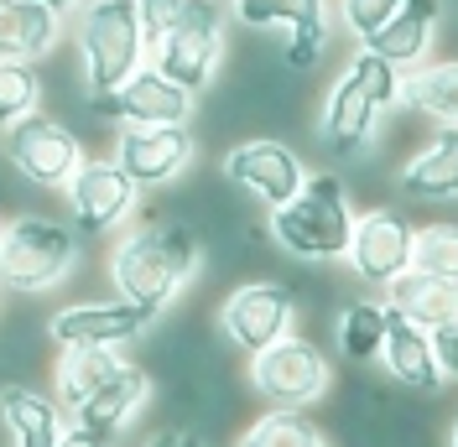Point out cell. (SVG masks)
Instances as JSON below:
<instances>
[{
  "instance_id": "cell-23",
  "label": "cell",
  "mask_w": 458,
  "mask_h": 447,
  "mask_svg": "<svg viewBox=\"0 0 458 447\" xmlns=\"http://www.w3.org/2000/svg\"><path fill=\"white\" fill-rule=\"evenodd\" d=\"M125 364L120 349H57V364H53V395L63 406V417H73L89 395L110 380L114 369Z\"/></svg>"
},
{
  "instance_id": "cell-35",
  "label": "cell",
  "mask_w": 458,
  "mask_h": 447,
  "mask_svg": "<svg viewBox=\"0 0 458 447\" xmlns=\"http://www.w3.org/2000/svg\"><path fill=\"white\" fill-rule=\"evenodd\" d=\"M57 447H114V443L110 437H99V432H89V426H79V421H68L63 437H57Z\"/></svg>"
},
{
  "instance_id": "cell-8",
  "label": "cell",
  "mask_w": 458,
  "mask_h": 447,
  "mask_svg": "<svg viewBox=\"0 0 458 447\" xmlns=\"http://www.w3.org/2000/svg\"><path fill=\"white\" fill-rule=\"evenodd\" d=\"M250 385H256V395H266L271 406H297V411H308L313 401L328 395L334 364H328V354L318 349L313 338L286 333V338H276L271 349L250 354Z\"/></svg>"
},
{
  "instance_id": "cell-36",
  "label": "cell",
  "mask_w": 458,
  "mask_h": 447,
  "mask_svg": "<svg viewBox=\"0 0 458 447\" xmlns=\"http://www.w3.org/2000/svg\"><path fill=\"white\" fill-rule=\"evenodd\" d=\"M37 5H47V11H57V16H68V11H79L84 0H37Z\"/></svg>"
},
{
  "instance_id": "cell-18",
  "label": "cell",
  "mask_w": 458,
  "mask_h": 447,
  "mask_svg": "<svg viewBox=\"0 0 458 447\" xmlns=\"http://www.w3.org/2000/svg\"><path fill=\"white\" fill-rule=\"evenodd\" d=\"M380 364H386V375L396 380L401 391H411V395H437L443 391V364H437L432 333L417 328L411 317H401L396 308H391V328H386Z\"/></svg>"
},
{
  "instance_id": "cell-37",
  "label": "cell",
  "mask_w": 458,
  "mask_h": 447,
  "mask_svg": "<svg viewBox=\"0 0 458 447\" xmlns=\"http://www.w3.org/2000/svg\"><path fill=\"white\" fill-rule=\"evenodd\" d=\"M448 447H458V417H454V432H448Z\"/></svg>"
},
{
  "instance_id": "cell-34",
  "label": "cell",
  "mask_w": 458,
  "mask_h": 447,
  "mask_svg": "<svg viewBox=\"0 0 458 447\" xmlns=\"http://www.w3.org/2000/svg\"><path fill=\"white\" fill-rule=\"evenodd\" d=\"M151 447H208V443L199 437V426H182V421H177V426H167V432H157Z\"/></svg>"
},
{
  "instance_id": "cell-38",
  "label": "cell",
  "mask_w": 458,
  "mask_h": 447,
  "mask_svg": "<svg viewBox=\"0 0 458 447\" xmlns=\"http://www.w3.org/2000/svg\"><path fill=\"white\" fill-rule=\"evenodd\" d=\"M0 224H5V214H0Z\"/></svg>"
},
{
  "instance_id": "cell-5",
  "label": "cell",
  "mask_w": 458,
  "mask_h": 447,
  "mask_svg": "<svg viewBox=\"0 0 458 447\" xmlns=\"http://www.w3.org/2000/svg\"><path fill=\"white\" fill-rule=\"evenodd\" d=\"M146 68V31L136 0H84L79 5V73L89 94H114Z\"/></svg>"
},
{
  "instance_id": "cell-9",
  "label": "cell",
  "mask_w": 458,
  "mask_h": 447,
  "mask_svg": "<svg viewBox=\"0 0 458 447\" xmlns=\"http://www.w3.org/2000/svg\"><path fill=\"white\" fill-rule=\"evenodd\" d=\"M297 328V291L286 281H245L219 302V333L240 354H260Z\"/></svg>"
},
{
  "instance_id": "cell-15",
  "label": "cell",
  "mask_w": 458,
  "mask_h": 447,
  "mask_svg": "<svg viewBox=\"0 0 458 447\" xmlns=\"http://www.w3.org/2000/svg\"><path fill=\"white\" fill-rule=\"evenodd\" d=\"M193 110H199V99L188 89H177L167 73H157L151 63L114 89V120L120 125H193Z\"/></svg>"
},
{
  "instance_id": "cell-14",
  "label": "cell",
  "mask_w": 458,
  "mask_h": 447,
  "mask_svg": "<svg viewBox=\"0 0 458 447\" xmlns=\"http://www.w3.org/2000/svg\"><path fill=\"white\" fill-rule=\"evenodd\" d=\"M157 317L131 308L125 297H89V302H68L47 317V338L57 349H125L136 338L151 333Z\"/></svg>"
},
{
  "instance_id": "cell-29",
  "label": "cell",
  "mask_w": 458,
  "mask_h": 447,
  "mask_svg": "<svg viewBox=\"0 0 458 447\" xmlns=\"http://www.w3.org/2000/svg\"><path fill=\"white\" fill-rule=\"evenodd\" d=\"M411 271H428V276L458 281V224H422V229H417Z\"/></svg>"
},
{
  "instance_id": "cell-32",
  "label": "cell",
  "mask_w": 458,
  "mask_h": 447,
  "mask_svg": "<svg viewBox=\"0 0 458 447\" xmlns=\"http://www.w3.org/2000/svg\"><path fill=\"white\" fill-rule=\"evenodd\" d=\"M182 5H188V0H136V16H141V31H146V57H151V47L172 31V21L182 16Z\"/></svg>"
},
{
  "instance_id": "cell-10",
  "label": "cell",
  "mask_w": 458,
  "mask_h": 447,
  "mask_svg": "<svg viewBox=\"0 0 458 447\" xmlns=\"http://www.w3.org/2000/svg\"><path fill=\"white\" fill-rule=\"evenodd\" d=\"M225 182L229 188H240L245 198H256V203H266V208H282V203H292V198L302 193V182L313 177L308 172V162L286 146V140L276 136H245L234 140L225 151Z\"/></svg>"
},
{
  "instance_id": "cell-4",
  "label": "cell",
  "mask_w": 458,
  "mask_h": 447,
  "mask_svg": "<svg viewBox=\"0 0 458 447\" xmlns=\"http://www.w3.org/2000/svg\"><path fill=\"white\" fill-rule=\"evenodd\" d=\"M84 234L73 224L53 219V214H11L0 224V286L5 291H53L79 271V245Z\"/></svg>"
},
{
  "instance_id": "cell-30",
  "label": "cell",
  "mask_w": 458,
  "mask_h": 447,
  "mask_svg": "<svg viewBox=\"0 0 458 447\" xmlns=\"http://www.w3.org/2000/svg\"><path fill=\"white\" fill-rule=\"evenodd\" d=\"M401 5H406V0H339V21H344V31L365 47L375 31L396 16Z\"/></svg>"
},
{
  "instance_id": "cell-28",
  "label": "cell",
  "mask_w": 458,
  "mask_h": 447,
  "mask_svg": "<svg viewBox=\"0 0 458 447\" xmlns=\"http://www.w3.org/2000/svg\"><path fill=\"white\" fill-rule=\"evenodd\" d=\"M47 105V79L37 63H0V131Z\"/></svg>"
},
{
  "instance_id": "cell-31",
  "label": "cell",
  "mask_w": 458,
  "mask_h": 447,
  "mask_svg": "<svg viewBox=\"0 0 458 447\" xmlns=\"http://www.w3.org/2000/svg\"><path fill=\"white\" fill-rule=\"evenodd\" d=\"M328 47V27H308V31H292L282 42V68L286 73H313L318 57Z\"/></svg>"
},
{
  "instance_id": "cell-16",
  "label": "cell",
  "mask_w": 458,
  "mask_h": 447,
  "mask_svg": "<svg viewBox=\"0 0 458 447\" xmlns=\"http://www.w3.org/2000/svg\"><path fill=\"white\" fill-rule=\"evenodd\" d=\"M0 426H5L11 447H57L68 417L53 391H42L31 380H5L0 385Z\"/></svg>"
},
{
  "instance_id": "cell-7",
  "label": "cell",
  "mask_w": 458,
  "mask_h": 447,
  "mask_svg": "<svg viewBox=\"0 0 458 447\" xmlns=\"http://www.w3.org/2000/svg\"><path fill=\"white\" fill-rule=\"evenodd\" d=\"M0 151L5 162L27 177L31 188H68L73 172L84 167V140L73 125H63L57 114L37 110L16 120L11 131H0Z\"/></svg>"
},
{
  "instance_id": "cell-11",
  "label": "cell",
  "mask_w": 458,
  "mask_h": 447,
  "mask_svg": "<svg viewBox=\"0 0 458 447\" xmlns=\"http://www.w3.org/2000/svg\"><path fill=\"white\" fill-rule=\"evenodd\" d=\"M193 156H199L193 125H120L114 131V162L141 193L172 188L193 167Z\"/></svg>"
},
{
  "instance_id": "cell-12",
  "label": "cell",
  "mask_w": 458,
  "mask_h": 447,
  "mask_svg": "<svg viewBox=\"0 0 458 447\" xmlns=\"http://www.w3.org/2000/svg\"><path fill=\"white\" fill-rule=\"evenodd\" d=\"M68 198V219L73 229L94 240V234H110L120 224L136 214V203H141V188L120 172L114 156H84V167L73 172V182L63 188Z\"/></svg>"
},
{
  "instance_id": "cell-1",
  "label": "cell",
  "mask_w": 458,
  "mask_h": 447,
  "mask_svg": "<svg viewBox=\"0 0 458 447\" xmlns=\"http://www.w3.org/2000/svg\"><path fill=\"white\" fill-rule=\"evenodd\" d=\"M199 266H203L199 229L182 219H157L114 240L110 260H105V276H110L114 297H125L146 317H162L182 297V286L199 276Z\"/></svg>"
},
{
  "instance_id": "cell-25",
  "label": "cell",
  "mask_w": 458,
  "mask_h": 447,
  "mask_svg": "<svg viewBox=\"0 0 458 447\" xmlns=\"http://www.w3.org/2000/svg\"><path fill=\"white\" fill-rule=\"evenodd\" d=\"M229 16L250 31H308L328 27V0H229Z\"/></svg>"
},
{
  "instance_id": "cell-22",
  "label": "cell",
  "mask_w": 458,
  "mask_h": 447,
  "mask_svg": "<svg viewBox=\"0 0 458 447\" xmlns=\"http://www.w3.org/2000/svg\"><path fill=\"white\" fill-rule=\"evenodd\" d=\"M386 308H396L401 317H411L428 333L458 328V281L428 276V271H406V276H396L386 286Z\"/></svg>"
},
{
  "instance_id": "cell-6",
  "label": "cell",
  "mask_w": 458,
  "mask_h": 447,
  "mask_svg": "<svg viewBox=\"0 0 458 447\" xmlns=\"http://www.w3.org/2000/svg\"><path fill=\"white\" fill-rule=\"evenodd\" d=\"M225 42H229V11L219 0H188L182 16L172 21V31L151 47V68L167 73L177 89H188L199 99L203 89L219 79L225 63Z\"/></svg>"
},
{
  "instance_id": "cell-26",
  "label": "cell",
  "mask_w": 458,
  "mask_h": 447,
  "mask_svg": "<svg viewBox=\"0 0 458 447\" xmlns=\"http://www.w3.org/2000/svg\"><path fill=\"white\" fill-rule=\"evenodd\" d=\"M234 447H334V443H328L323 421H313L308 411H297V406H271L266 417H256L240 432Z\"/></svg>"
},
{
  "instance_id": "cell-21",
  "label": "cell",
  "mask_w": 458,
  "mask_h": 447,
  "mask_svg": "<svg viewBox=\"0 0 458 447\" xmlns=\"http://www.w3.org/2000/svg\"><path fill=\"white\" fill-rule=\"evenodd\" d=\"M437 11H443V0H406L365 47L380 53L386 63H396L401 73L422 68V57L432 53V37H437Z\"/></svg>"
},
{
  "instance_id": "cell-13",
  "label": "cell",
  "mask_w": 458,
  "mask_h": 447,
  "mask_svg": "<svg viewBox=\"0 0 458 447\" xmlns=\"http://www.w3.org/2000/svg\"><path fill=\"white\" fill-rule=\"evenodd\" d=\"M411 250H417V224L396 214V208H365L360 219H354V240H349V271L375 286V291H386L396 276L411 271Z\"/></svg>"
},
{
  "instance_id": "cell-33",
  "label": "cell",
  "mask_w": 458,
  "mask_h": 447,
  "mask_svg": "<svg viewBox=\"0 0 458 447\" xmlns=\"http://www.w3.org/2000/svg\"><path fill=\"white\" fill-rule=\"evenodd\" d=\"M432 349H437V364H443V380H458V328L432 333Z\"/></svg>"
},
{
  "instance_id": "cell-2",
  "label": "cell",
  "mask_w": 458,
  "mask_h": 447,
  "mask_svg": "<svg viewBox=\"0 0 458 447\" xmlns=\"http://www.w3.org/2000/svg\"><path fill=\"white\" fill-rule=\"evenodd\" d=\"M401 84H406V73H401L396 63H386L380 53L360 47L344 63L339 79L328 84V94H323V110H318V140H323V151L339 156V162L365 156V146L375 140L380 120L401 105Z\"/></svg>"
},
{
  "instance_id": "cell-24",
  "label": "cell",
  "mask_w": 458,
  "mask_h": 447,
  "mask_svg": "<svg viewBox=\"0 0 458 447\" xmlns=\"http://www.w3.org/2000/svg\"><path fill=\"white\" fill-rule=\"evenodd\" d=\"M401 105H411L417 114H428L437 125H454L458 131V57L411 68L406 84H401Z\"/></svg>"
},
{
  "instance_id": "cell-27",
  "label": "cell",
  "mask_w": 458,
  "mask_h": 447,
  "mask_svg": "<svg viewBox=\"0 0 458 447\" xmlns=\"http://www.w3.org/2000/svg\"><path fill=\"white\" fill-rule=\"evenodd\" d=\"M386 328H391V308H386V302H349V308L339 312V323H334V338H339L344 359L380 364Z\"/></svg>"
},
{
  "instance_id": "cell-19",
  "label": "cell",
  "mask_w": 458,
  "mask_h": 447,
  "mask_svg": "<svg viewBox=\"0 0 458 447\" xmlns=\"http://www.w3.org/2000/svg\"><path fill=\"white\" fill-rule=\"evenodd\" d=\"M401 193L417 203H458V131L437 125L401 167Z\"/></svg>"
},
{
  "instance_id": "cell-20",
  "label": "cell",
  "mask_w": 458,
  "mask_h": 447,
  "mask_svg": "<svg viewBox=\"0 0 458 447\" xmlns=\"http://www.w3.org/2000/svg\"><path fill=\"white\" fill-rule=\"evenodd\" d=\"M63 47V16L37 0H0V63H42Z\"/></svg>"
},
{
  "instance_id": "cell-17",
  "label": "cell",
  "mask_w": 458,
  "mask_h": 447,
  "mask_svg": "<svg viewBox=\"0 0 458 447\" xmlns=\"http://www.w3.org/2000/svg\"><path fill=\"white\" fill-rule=\"evenodd\" d=\"M146 401H151V375H146L141 364L125 359L68 421H79V426H89V432H99V437H110L114 443V437L146 411Z\"/></svg>"
},
{
  "instance_id": "cell-3",
  "label": "cell",
  "mask_w": 458,
  "mask_h": 447,
  "mask_svg": "<svg viewBox=\"0 0 458 447\" xmlns=\"http://www.w3.org/2000/svg\"><path fill=\"white\" fill-rule=\"evenodd\" d=\"M354 203L334 172H313L302 182V193L271 208V240L282 245L292 260H308V266H334L349 255L354 240Z\"/></svg>"
}]
</instances>
